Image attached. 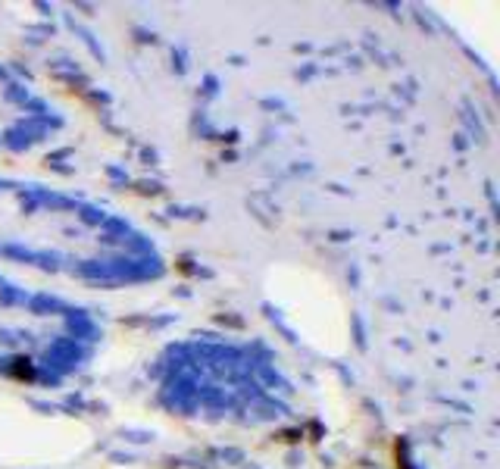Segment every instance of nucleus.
Masks as SVG:
<instances>
[{"label": "nucleus", "instance_id": "obj_1", "mask_svg": "<svg viewBox=\"0 0 500 469\" xmlns=\"http://www.w3.org/2000/svg\"><path fill=\"white\" fill-rule=\"evenodd\" d=\"M0 256L97 282H135L160 256L123 219L50 188L0 181Z\"/></svg>", "mask_w": 500, "mask_h": 469}, {"label": "nucleus", "instance_id": "obj_2", "mask_svg": "<svg viewBox=\"0 0 500 469\" xmlns=\"http://www.w3.org/2000/svg\"><path fill=\"white\" fill-rule=\"evenodd\" d=\"M94 341L81 310L0 278V373L57 379L79 366Z\"/></svg>", "mask_w": 500, "mask_h": 469}, {"label": "nucleus", "instance_id": "obj_3", "mask_svg": "<svg viewBox=\"0 0 500 469\" xmlns=\"http://www.w3.org/2000/svg\"><path fill=\"white\" fill-rule=\"evenodd\" d=\"M47 128L50 110L22 81L0 69V147H25L41 141Z\"/></svg>", "mask_w": 500, "mask_h": 469}]
</instances>
